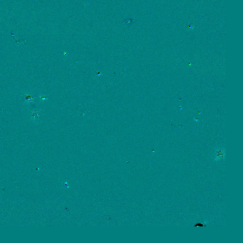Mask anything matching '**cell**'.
<instances>
[{"label":"cell","instance_id":"1","mask_svg":"<svg viewBox=\"0 0 243 243\" xmlns=\"http://www.w3.org/2000/svg\"><path fill=\"white\" fill-rule=\"evenodd\" d=\"M40 113H41V110H35V109L32 110L29 115V118L31 121H33L35 124H38L40 119Z\"/></svg>","mask_w":243,"mask_h":243},{"label":"cell","instance_id":"2","mask_svg":"<svg viewBox=\"0 0 243 243\" xmlns=\"http://www.w3.org/2000/svg\"><path fill=\"white\" fill-rule=\"evenodd\" d=\"M225 150L223 148H218L215 151L214 159L215 161H220L225 159Z\"/></svg>","mask_w":243,"mask_h":243},{"label":"cell","instance_id":"3","mask_svg":"<svg viewBox=\"0 0 243 243\" xmlns=\"http://www.w3.org/2000/svg\"><path fill=\"white\" fill-rule=\"evenodd\" d=\"M24 104H30L34 102V96L32 93L28 92L24 93Z\"/></svg>","mask_w":243,"mask_h":243},{"label":"cell","instance_id":"4","mask_svg":"<svg viewBox=\"0 0 243 243\" xmlns=\"http://www.w3.org/2000/svg\"><path fill=\"white\" fill-rule=\"evenodd\" d=\"M39 98L41 102H43V101H46L48 99V96H46V95H40Z\"/></svg>","mask_w":243,"mask_h":243}]
</instances>
